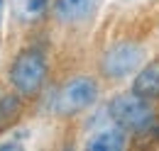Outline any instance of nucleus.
<instances>
[{
    "label": "nucleus",
    "mask_w": 159,
    "mask_h": 151,
    "mask_svg": "<svg viewBox=\"0 0 159 151\" xmlns=\"http://www.w3.org/2000/svg\"><path fill=\"white\" fill-rule=\"evenodd\" d=\"M100 95V85L93 76H74L64 80L59 90L54 93V112L59 117H76L96 105Z\"/></svg>",
    "instance_id": "7ed1b4c3"
},
{
    "label": "nucleus",
    "mask_w": 159,
    "mask_h": 151,
    "mask_svg": "<svg viewBox=\"0 0 159 151\" xmlns=\"http://www.w3.org/2000/svg\"><path fill=\"white\" fill-rule=\"evenodd\" d=\"M0 100H2V95H0Z\"/></svg>",
    "instance_id": "9d476101"
},
{
    "label": "nucleus",
    "mask_w": 159,
    "mask_h": 151,
    "mask_svg": "<svg viewBox=\"0 0 159 151\" xmlns=\"http://www.w3.org/2000/svg\"><path fill=\"white\" fill-rule=\"evenodd\" d=\"M49 61L39 49H22L7 68V83L17 97H34L47 83Z\"/></svg>",
    "instance_id": "f03ea898"
},
{
    "label": "nucleus",
    "mask_w": 159,
    "mask_h": 151,
    "mask_svg": "<svg viewBox=\"0 0 159 151\" xmlns=\"http://www.w3.org/2000/svg\"><path fill=\"white\" fill-rule=\"evenodd\" d=\"M100 0H57L54 2V17L66 27H79L96 15Z\"/></svg>",
    "instance_id": "39448f33"
},
{
    "label": "nucleus",
    "mask_w": 159,
    "mask_h": 151,
    "mask_svg": "<svg viewBox=\"0 0 159 151\" xmlns=\"http://www.w3.org/2000/svg\"><path fill=\"white\" fill-rule=\"evenodd\" d=\"M110 119L118 122L130 136H152L159 134V114L154 110V102L137 95L135 90L118 93L108 105Z\"/></svg>",
    "instance_id": "f257e3e1"
},
{
    "label": "nucleus",
    "mask_w": 159,
    "mask_h": 151,
    "mask_svg": "<svg viewBox=\"0 0 159 151\" xmlns=\"http://www.w3.org/2000/svg\"><path fill=\"white\" fill-rule=\"evenodd\" d=\"M142 63V46L137 41H130V39H122L115 41L113 46H108L100 56V73L110 80H122L127 76L137 73Z\"/></svg>",
    "instance_id": "20e7f679"
},
{
    "label": "nucleus",
    "mask_w": 159,
    "mask_h": 151,
    "mask_svg": "<svg viewBox=\"0 0 159 151\" xmlns=\"http://www.w3.org/2000/svg\"><path fill=\"white\" fill-rule=\"evenodd\" d=\"M2 15H5V0H0V29H2Z\"/></svg>",
    "instance_id": "1a4fd4ad"
},
{
    "label": "nucleus",
    "mask_w": 159,
    "mask_h": 151,
    "mask_svg": "<svg viewBox=\"0 0 159 151\" xmlns=\"http://www.w3.org/2000/svg\"><path fill=\"white\" fill-rule=\"evenodd\" d=\"M127 144H130L127 132L118 122H113L110 127H100L98 132H93L91 139H86V149H91V151H120Z\"/></svg>",
    "instance_id": "423d86ee"
},
{
    "label": "nucleus",
    "mask_w": 159,
    "mask_h": 151,
    "mask_svg": "<svg viewBox=\"0 0 159 151\" xmlns=\"http://www.w3.org/2000/svg\"><path fill=\"white\" fill-rule=\"evenodd\" d=\"M132 90L152 102L159 100V61H149L132 78Z\"/></svg>",
    "instance_id": "6e6552de"
},
{
    "label": "nucleus",
    "mask_w": 159,
    "mask_h": 151,
    "mask_svg": "<svg viewBox=\"0 0 159 151\" xmlns=\"http://www.w3.org/2000/svg\"><path fill=\"white\" fill-rule=\"evenodd\" d=\"M10 7H12V15L20 24L34 27L47 19L52 0H10Z\"/></svg>",
    "instance_id": "0eeeda50"
}]
</instances>
